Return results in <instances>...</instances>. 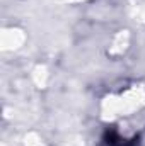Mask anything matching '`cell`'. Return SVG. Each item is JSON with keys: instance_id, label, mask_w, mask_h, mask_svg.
<instances>
[{"instance_id": "1", "label": "cell", "mask_w": 145, "mask_h": 146, "mask_svg": "<svg viewBox=\"0 0 145 146\" xmlns=\"http://www.w3.org/2000/svg\"><path fill=\"white\" fill-rule=\"evenodd\" d=\"M104 143L108 146H137L138 145V139H132V141H126L123 138H119L114 131H108L106 136H104Z\"/></svg>"}]
</instances>
